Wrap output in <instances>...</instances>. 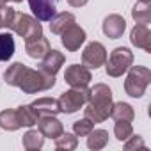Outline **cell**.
I'll list each match as a JSON object with an SVG mask.
<instances>
[{"label":"cell","instance_id":"obj_8","mask_svg":"<svg viewBox=\"0 0 151 151\" xmlns=\"http://www.w3.org/2000/svg\"><path fill=\"white\" fill-rule=\"evenodd\" d=\"M64 80L71 87H86V86H89V82L93 80V77H91V71L84 64L82 66L80 64H71V66L66 68Z\"/></svg>","mask_w":151,"mask_h":151},{"label":"cell","instance_id":"obj_29","mask_svg":"<svg viewBox=\"0 0 151 151\" xmlns=\"http://www.w3.org/2000/svg\"><path fill=\"white\" fill-rule=\"evenodd\" d=\"M14 14L16 11L13 7H7V6H0V29H9L13 20H14Z\"/></svg>","mask_w":151,"mask_h":151},{"label":"cell","instance_id":"obj_7","mask_svg":"<svg viewBox=\"0 0 151 151\" xmlns=\"http://www.w3.org/2000/svg\"><path fill=\"white\" fill-rule=\"evenodd\" d=\"M105 60H107V50L98 41L89 43L82 52V64L87 69H98L100 66L105 64Z\"/></svg>","mask_w":151,"mask_h":151},{"label":"cell","instance_id":"obj_26","mask_svg":"<svg viewBox=\"0 0 151 151\" xmlns=\"http://www.w3.org/2000/svg\"><path fill=\"white\" fill-rule=\"evenodd\" d=\"M16 114H18V119L22 123V126H34L37 124V114L34 112V109L30 105H22L16 109Z\"/></svg>","mask_w":151,"mask_h":151},{"label":"cell","instance_id":"obj_3","mask_svg":"<svg viewBox=\"0 0 151 151\" xmlns=\"http://www.w3.org/2000/svg\"><path fill=\"white\" fill-rule=\"evenodd\" d=\"M151 82V71L146 66H130L124 80V91L132 98H142Z\"/></svg>","mask_w":151,"mask_h":151},{"label":"cell","instance_id":"obj_12","mask_svg":"<svg viewBox=\"0 0 151 151\" xmlns=\"http://www.w3.org/2000/svg\"><path fill=\"white\" fill-rule=\"evenodd\" d=\"M37 128H39L41 135L46 137V139H55V137H59L64 132L62 123L55 116H43V117H39L37 119Z\"/></svg>","mask_w":151,"mask_h":151},{"label":"cell","instance_id":"obj_28","mask_svg":"<svg viewBox=\"0 0 151 151\" xmlns=\"http://www.w3.org/2000/svg\"><path fill=\"white\" fill-rule=\"evenodd\" d=\"M93 128H94V123H91L87 117H84V119H80V121H75V123H73V133L77 135V137H87Z\"/></svg>","mask_w":151,"mask_h":151},{"label":"cell","instance_id":"obj_34","mask_svg":"<svg viewBox=\"0 0 151 151\" xmlns=\"http://www.w3.org/2000/svg\"><path fill=\"white\" fill-rule=\"evenodd\" d=\"M13 2H16V4H20V2H23V0H13Z\"/></svg>","mask_w":151,"mask_h":151},{"label":"cell","instance_id":"obj_13","mask_svg":"<svg viewBox=\"0 0 151 151\" xmlns=\"http://www.w3.org/2000/svg\"><path fill=\"white\" fill-rule=\"evenodd\" d=\"M130 41H132L133 46L142 48L144 52H151V32H149V27L142 25V23H137L132 29V32H130Z\"/></svg>","mask_w":151,"mask_h":151},{"label":"cell","instance_id":"obj_11","mask_svg":"<svg viewBox=\"0 0 151 151\" xmlns=\"http://www.w3.org/2000/svg\"><path fill=\"white\" fill-rule=\"evenodd\" d=\"M103 34L110 39H119L126 29V22L121 14H109L105 20H103Z\"/></svg>","mask_w":151,"mask_h":151},{"label":"cell","instance_id":"obj_33","mask_svg":"<svg viewBox=\"0 0 151 151\" xmlns=\"http://www.w3.org/2000/svg\"><path fill=\"white\" fill-rule=\"evenodd\" d=\"M7 4V0H0V6H6Z\"/></svg>","mask_w":151,"mask_h":151},{"label":"cell","instance_id":"obj_14","mask_svg":"<svg viewBox=\"0 0 151 151\" xmlns=\"http://www.w3.org/2000/svg\"><path fill=\"white\" fill-rule=\"evenodd\" d=\"M64 64V55L59 52V50H48L46 55L41 59V64H39V69L48 73V75H57L59 69L62 68Z\"/></svg>","mask_w":151,"mask_h":151},{"label":"cell","instance_id":"obj_23","mask_svg":"<svg viewBox=\"0 0 151 151\" xmlns=\"http://www.w3.org/2000/svg\"><path fill=\"white\" fill-rule=\"evenodd\" d=\"M109 142V132L107 130H91V133L87 135V147L89 149H103Z\"/></svg>","mask_w":151,"mask_h":151},{"label":"cell","instance_id":"obj_30","mask_svg":"<svg viewBox=\"0 0 151 151\" xmlns=\"http://www.w3.org/2000/svg\"><path fill=\"white\" fill-rule=\"evenodd\" d=\"M142 147H146V144H144V140H142L140 135H133V133H132V135L124 140V149H126V151L142 149Z\"/></svg>","mask_w":151,"mask_h":151},{"label":"cell","instance_id":"obj_25","mask_svg":"<svg viewBox=\"0 0 151 151\" xmlns=\"http://www.w3.org/2000/svg\"><path fill=\"white\" fill-rule=\"evenodd\" d=\"M132 18L137 22V23H142V25H149L151 22V6L149 4H135L133 9H132Z\"/></svg>","mask_w":151,"mask_h":151},{"label":"cell","instance_id":"obj_22","mask_svg":"<svg viewBox=\"0 0 151 151\" xmlns=\"http://www.w3.org/2000/svg\"><path fill=\"white\" fill-rule=\"evenodd\" d=\"M22 144L27 151H36V149H41L43 144H45V137L41 135L39 130H29L23 139H22Z\"/></svg>","mask_w":151,"mask_h":151},{"label":"cell","instance_id":"obj_15","mask_svg":"<svg viewBox=\"0 0 151 151\" xmlns=\"http://www.w3.org/2000/svg\"><path fill=\"white\" fill-rule=\"evenodd\" d=\"M30 107L34 109V112L37 114V117H43V116H57L60 110H59V101L55 98H37L36 101L30 103Z\"/></svg>","mask_w":151,"mask_h":151},{"label":"cell","instance_id":"obj_21","mask_svg":"<svg viewBox=\"0 0 151 151\" xmlns=\"http://www.w3.org/2000/svg\"><path fill=\"white\" fill-rule=\"evenodd\" d=\"M25 68H27V66L22 64V62L11 64V66L7 68V71L4 73V80H6V84L11 86V87H18V86H20V80H22V77H23Z\"/></svg>","mask_w":151,"mask_h":151},{"label":"cell","instance_id":"obj_4","mask_svg":"<svg viewBox=\"0 0 151 151\" xmlns=\"http://www.w3.org/2000/svg\"><path fill=\"white\" fill-rule=\"evenodd\" d=\"M133 64V53L130 48L126 46H117L110 57L105 60V68H107V75L109 77H123V75L128 71V68Z\"/></svg>","mask_w":151,"mask_h":151},{"label":"cell","instance_id":"obj_2","mask_svg":"<svg viewBox=\"0 0 151 151\" xmlns=\"http://www.w3.org/2000/svg\"><path fill=\"white\" fill-rule=\"evenodd\" d=\"M55 86V75H48L41 69H30L25 68L23 77L20 80V89L25 94H36V93H43L48 91Z\"/></svg>","mask_w":151,"mask_h":151},{"label":"cell","instance_id":"obj_24","mask_svg":"<svg viewBox=\"0 0 151 151\" xmlns=\"http://www.w3.org/2000/svg\"><path fill=\"white\" fill-rule=\"evenodd\" d=\"M53 140H55V149H59V151H71L78 146V139L75 133H64L62 132Z\"/></svg>","mask_w":151,"mask_h":151},{"label":"cell","instance_id":"obj_1","mask_svg":"<svg viewBox=\"0 0 151 151\" xmlns=\"http://www.w3.org/2000/svg\"><path fill=\"white\" fill-rule=\"evenodd\" d=\"M112 110V91L105 84H96L93 89H89V100L87 107L84 109V117H87L91 123H103L110 117Z\"/></svg>","mask_w":151,"mask_h":151},{"label":"cell","instance_id":"obj_31","mask_svg":"<svg viewBox=\"0 0 151 151\" xmlns=\"http://www.w3.org/2000/svg\"><path fill=\"white\" fill-rule=\"evenodd\" d=\"M87 2H89V0H68V4L73 6V7H84Z\"/></svg>","mask_w":151,"mask_h":151},{"label":"cell","instance_id":"obj_9","mask_svg":"<svg viewBox=\"0 0 151 151\" xmlns=\"http://www.w3.org/2000/svg\"><path fill=\"white\" fill-rule=\"evenodd\" d=\"M60 43L68 52H77L86 43V30L73 23L60 34Z\"/></svg>","mask_w":151,"mask_h":151},{"label":"cell","instance_id":"obj_18","mask_svg":"<svg viewBox=\"0 0 151 151\" xmlns=\"http://www.w3.org/2000/svg\"><path fill=\"white\" fill-rule=\"evenodd\" d=\"M110 117L114 121H133L135 117V112H133V107L130 103H124V101H119V103H112V110H110Z\"/></svg>","mask_w":151,"mask_h":151},{"label":"cell","instance_id":"obj_6","mask_svg":"<svg viewBox=\"0 0 151 151\" xmlns=\"http://www.w3.org/2000/svg\"><path fill=\"white\" fill-rule=\"evenodd\" d=\"M9 29L14 34H18L20 37H23L25 41H30V39H36V37L43 36V27H41L39 20H36L29 14H23V13L14 14V20H13Z\"/></svg>","mask_w":151,"mask_h":151},{"label":"cell","instance_id":"obj_27","mask_svg":"<svg viewBox=\"0 0 151 151\" xmlns=\"http://www.w3.org/2000/svg\"><path fill=\"white\" fill-rule=\"evenodd\" d=\"M132 133H133V126H132L130 121H116V124H114V135H116L117 140L124 142Z\"/></svg>","mask_w":151,"mask_h":151},{"label":"cell","instance_id":"obj_5","mask_svg":"<svg viewBox=\"0 0 151 151\" xmlns=\"http://www.w3.org/2000/svg\"><path fill=\"white\" fill-rule=\"evenodd\" d=\"M89 100V89L86 87H71L69 91L62 93L59 101V110L62 114H75L77 110H80Z\"/></svg>","mask_w":151,"mask_h":151},{"label":"cell","instance_id":"obj_17","mask_svg":"<svg viewBox=\"0 0 151 151\" xmlns=\"http://www.w3.org/2000/svg\"><path fill=\"white\" fill-rule=\"evenodd\" d=\"M73 23H75V14H71V13H59V14H55L50 20V30H52V34H59L60 36Z\"/></svg>","mask_w":151,"mask_h":151},{"label":"cell","instance_id":"obj_10","mask_svg":"<svg viewBox=\"0 0 151 151\" xmlns=\"http://www.w3.org/2000/svg\"><path fill=\"white\" fill-rule=\"evenodd\" d=\"M29 6L39 22H50L57 11V0H29Z\"/></svg>","mask_w":151,"mask_h":151},{"label":"cell","instance_id":"obj_32","mask_svg":"<svg viewBox=\"0 0 151 151\" xmlns=\"http://www.w3.org/2000/svg\"><path fill=\"white\" fill-rule=\"evenodd\" d=\"M139 2H142V4H151V0H139Z\"/></svg>","mask_w":151,"mask_h":151},{"label":"cell","instance_id":"obj_20","mask_svg":"<svg viewBox=\"0 0 151 151\" xmlns=\"http://www.w3.org/2000/svg\"><path fill=\"white\" fill-rule=\"evenodd\" d=\"M0 128H2V130H7V132H16V130L22 128V123H20V119H18L16 110L7 109V110H2V112H0Z\"/></svg>","mask_w":151,"mask_h":151},{"label":"cell","instance_id":"obj_16","mask_svg":"<svg viewBox=\"0 0 151 151\" xmlns=\"http://www.w3.org/2000/svg\"><path fill=\"white\" fill-rule=\"evenodd\" d=\"M48 50H50V41H48L45 36H39V37H36V39L25 41V52H27V55L32 57V59H43Z\"/></svg>","mask_w":151,"mask_h":151},{"label":"cell","instance_id":"obj_19","mask_svg":"<svg viewBox=\"0 0 151 151\" xmlns=\"http://www.w3.org/2000/svg\"><path fill=\"white\" fill-rule=\"evenodd\" d=\"M14 50H16V43H14L13 34L9 32L0 34V62L9 60L14 55Z\"/></svg>","mask_w":151,"mask_h":151}]
</instances>
